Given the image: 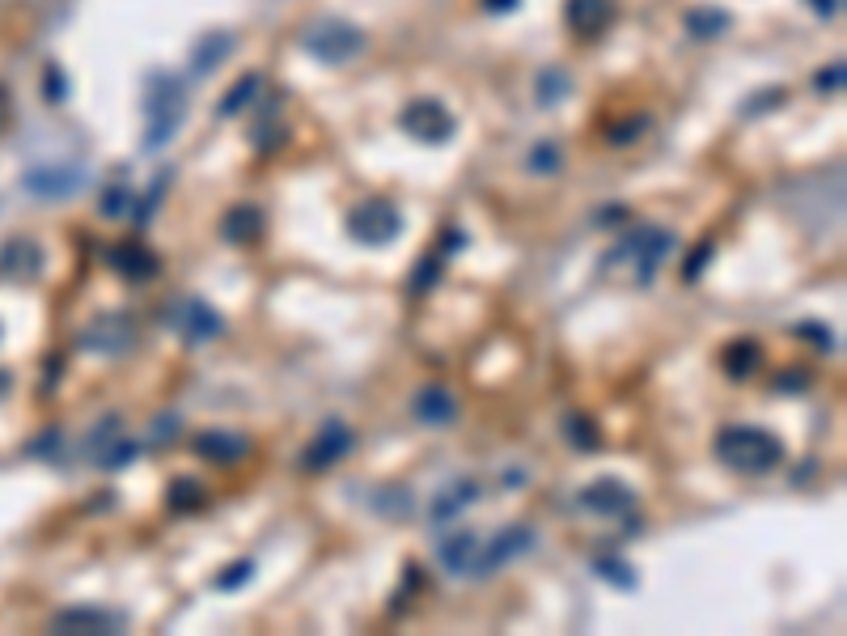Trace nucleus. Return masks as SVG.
Returning <instances> with one entry per match:
<instances>
[{
    "mask_svg": "<svg viewBox=\"0 0 847 636\" xmlns=\"http://www.w3.org/2000/svg\"><path fill=\"white\" fill-rule=\"evenodd\" d=\"M111 268L123 276V280H153L157 276V255L149 251V246H140V242H119L115 251H111Z\"/></svg>",
    "mask_w": 847,
    "mask_h": 636,
    "instance_id": "f3484780",
    "label": "nucleus"
},
{
    "mask_svg": "<svg viewBox=\"0 0 847 636\" xmlns=\"http://www.w3.org/2000/svg\"><path fill=\"white\" fill-rule=\"evenodd\" d=\"M763 361V348L754 344V340H737L725 348V369H729V378H750L754 369H759Z\"/></svg>",
    "mask_w": 847,
    "mask_h": 636,
    "instance_id": "b1692460",
    "label": "nucleus"
},
{
    "mask_svg": "<svg viewBox=\"0 0 847 636\" xmlns=\"http://www.w3.org/2000/svg\"><path fill=\"white\" fill-rule=\"evenodd\" d=\"M81 348L98 352V357H123L136 348V323L132 314H98L94 323L81 331Z\"/></svg>",
    "mask_w": 847,
    "mask_h": 636,
    "instance_id": "423d86ee",
    "label": "nucleus"
},
{
    "mask_svg": "<svg viewBox=\"0 0 847 636\" xmlns=\"http://www.w3.org/2000/svg\"><path fill=\"white\" fill-rule=\"evenodd\" d=\"M301 47L310 51L318 64H348L365 51V34H360L344 17H314L301 30Z\"/></svg>",
    "mask_w": 847,
    "mask_h": 636,
    "instance_id": "7ed1b4c3",
    "label": "nucleus"
},
{
    "mask_svg": "<svg viewBox=\"0 0 847 636\" xmlns=\"http://www.w3.org/2000/svg\"><path fill=\"white\" fill-rule=\"evenodd\" d=\"M259 94H263V77H259V73L238 77V81H233V90H229L221 102H216V119H233V115L242 111V106H250Z\"/></svg>",
    "mask_w": 847,
    "mask_h": 636,
    "instance_id": "5701e85b",
    "label": "nucleus"
},
{
    "mask_svg": "<svg viewBox=\"0 0 847 636\" xmlns=\"http://www.w3.org/2000/svg\"><path fill=\"white\" fill-rule=\"evenodd\" d=\"M178 424H183V420H178L174 412L157 416V420H153V429H149V441H153V446H170V441L178 437Z\"/></svg>",
    "mask_w": 847,
    "mask_h": 636,
    "instance_id": "4c0bfd02",
    "label": "nucleus"
},
{
    "mask_svg": "<svg viewBox=\"0 0 847 636\" xmlns=\"http://www.w3.org/2000/svg\"><path fill=\"white\" fill-rule=\"evenodd\" d=\"M475 552H479V535H475V530H458L454 539L441 543V564L449 573H471L475 569Z\"/></svg>",
    "mask_w": 847,
    "mask_h": 636,
    "instance_id": "4be33fe9",
    "label": "nucleus"
},
{
    "mask_svg": "<svg viewBox=\"0 0 847 636\" xmlns=\"http://www.w3.org/2000/svg\"><path fill=\"white\" fill-rule=\"evenodd\" d=\"M382 492L390 501H377V514H386V518H407L411 514V505H416V501L407 497V488H382Z\"/></svg>",
    "mask_w": 847,
    "mask_h": 636,
    "instance_id": "c9c22d12",
    "label": "nucleus"
},
{
    "mask_svg": "<svg viewBox=\"0 0 847 636\" xmlns=\"http://www.w3.org/2000/svg\"><path fill=\"white\" fill-rule=\"evenodd\" d=\"M615 17V0H568V22L576 34H598Z\"/></svg>",
    "mask_w": 847,
    "mask_h": 636,
    "instance_id": "aec40b11",
    "label": "nucleus"
},
{
    "mask_svg": "<svg viewBox=\"0 0 847 636\" xmlns=\"http://www.w3.org/2000/svg\"><path fill=\"white\" fill-rule=\"evenodd\" d=\"M166 497H170L166 505L174 509V514H183V509H200L204 505V488L195 484V480H174Z\"/></svg>",
    "mask_w": 847,
    "mask_h": 636,
    "instance_id": "7c9ffc66",
    "label": "nucleus"
},
{
    "mask_svg": "<svg viewBox=\"0 0 847 636\" xmlns=\"http://www.w3.org/2000/svg\"><path fill=\"white\" fill-rule=\"evenodd\" d=\"M263 234V212L255 204H233L225 217H221V238L233 246H246Z\"/></svg>",
    "mask_w": 847,
    "mask_h": 636,
    "instance_id": "a211bd4d",
    "label": "nucleus"
},
{
    "mask_svg": "<svg viewBox=\"0 0 847 636\" xmlns=\"http://www.w3.org/2000/svg\"><path fill=\"white\" fill-rule=\"evenodd\" d=\"M568 73H560V68H547L543 77H538V102L543 106H555V102H564L568 98Z\"/></svg>",
    "mask_w": 847,
    "mask_h": 636,
    "instance_id": "2f4dec72",
    "label": "nucleus"
},
{
    "mask_svg": "<svg viewBox=\"0 0 847 636\" xmlns=\"http://www.w3.org/2000/svg\"><path fill=\"white\" fill-rule=\"evenodd\" d=\"M479 501V484L475 480H458V484H449L437 501L428 505V514L437 518V522H449V518H458L466 505H475Z\"/></svg>",
    "mask_w": 847,
    "mask_h": 636,
    "instance_id": "412c9836",
    "label": "nucleus"
},
{
    "mask_svg": "<svg viewBox=\"0 0 847 636\" xmlns=\"http://www.w3.org/2000/svg\"><path fill=\"white\" fill-rule=\"evenodd\" d=\"M564 437L572 441L576 450H598V446H602L598 424H593V416H585V412H572V416L564 420Z\"/></svg>",
    "mask_w": 847,
    "mask_h": 636,
    "instance_id": "bb28decb",
    "label": "nucleus"
},
{
    "mask_svg": "<svg viewBox=\"0 0 847 636\" xmlns=\"http://www.w3.org/2000/svg\"><path fill=\"white\" fill-rule=\"evenodd\" d=\"M352 446H356V433L348 429V424H344V420H327V424L318 429V437L301 450V467H305V471H327V467H335Z\"/></svg>",
    "mask_w": 847,
    "mask_h": 636,
    "instance_id": "9b49d317",
    "label": "nucleus"
},
{
    "mask_svg": "<svg viewBox=\"0 0 847 636\" xmlns=\"http://www.w3.org/2000/svg\"><path fill=\"white\" fill-rule=\"evenodd\" d=\"M0 276L17 280V285H30V280L43 276V246L34 238H9L0 246Z\"/></svg>",
    "mask_w": 847,
    "mask_h": 636,
    "instance_id": "4468645a",
    "label": "nucleus"
},
{
    "mask_svg": "<svg viewBox=\"0 0 847 636\" xmlns=\"http://www.w3.org/2000/svg\"><path fill=\"white\" fill-rule=\"evenodd\" d=\"M729 26H733V17L725 9H691L687 13V30L695 39H720Z\"/></svg>",
    "mask_w": 847,
    "mask_h": 636,
    "instance_id": "a878e982",
    "label": "nucleus"
},
{
    "mask_svg": "<svg viewBox=\"0 0 847 636\" xmlns=\"http://www.w3.org/2000/svg\"><path fill=\"white\" fill-rule=\"evenodd\" d=\"M43 98L47 102H64L68 98V81H64V73L56 64H47V73H43Z\"/></svg>",
    "mask_w": 847,
    "mask_h": 636,
    "instance_id": "58836bf2",
    "label": "nucleus"
},
{
    "mask_svg": "<svg viewBox=\"0 0 847 636\" xmlns=\"http://www.w3.org/2000/svg\"><path fill=\"white\" fill-rule=\"evenodd\" d=\"M526 166H530L534 174H560V170H564V149H560V145H551V140H543V145H534V149H530Z\"/></svg>",
    "mask_w": 847,
    "mask_h": 636,
    "instance_id": "c756f323",
    "label": "nucleus"
},
{
    "mask_svg": "<svg viewBox=\"0 0 847 636\" xmlns=\"http://www.w3.org/2000/svg\"><path fill=\"white\" fill-rule=\"evenodd\" d=\"M89 183V170L81 162H68V166H39L30 170L22 187L30 191L34 200H72L77 191Z\"/></svg>",
    "mask_w": 847,
    "mask_h": 636,
    "instance_id": "6e6552de",
    "label": "nucleus"
},
{
    "mask_svg": "<svg viewBox=\"0 0 847 636\" xmlns=\"http://www.w3.org/2000/svg\"><path fill=\"white\" fill-rule=\"evenodd\" d=\"M411 412H416V420L428 424V429H445V424L458 416V399L449 395L445 386H424L416 403H411Z\"/></svg>",
    "mask_w": 847,
    "mask_h": 636,
    "instance_id": "dca6fc26",
    "label": "nucleus"
},
{
    "mask_svg": "<svg viewBox=\"0 0 847 636\" xmlns=\"http://www.w3.org/2000/svg\"><path fill=\"white\" fill-rule=\"evenodd\" d=\"M644 128H648V119H644V115H636V119H627V128H610L606 136L615 140V145H623V140H636Z\"/></svg>",
    "mask_w": 847,
    "mask_h": 636,
    "instance_id": "37998d69",
    "label": "nucleus"
},
{
    "mask_svg": "<svg viewBox=\"0 0 847 636\" xmlns=\"http://www.w3.org/2000/svg\"><path fill=\"white\" fill-rule=\"evenodd\" d=\"M492 13H509V9H517V0H483Z\"/></svg>",
    "mask_w": 847,
    "mask_h": 636,
    "instance_id": "49530a36",
    "label": "nucleus"
},
{
    "mask_svg": "<svg viewBox=\"0 0 847 636\" xmlns=\"http://www.w3.org/2000/svg\"><path fill=\"white\" fill-rule=\"evenodd\" d=\"M170 327L183 335L187 344H208L225 331V318L216 314L204 297H178V302L170 306Z\"/></svg>",
    "mask_w": 847,
    "mask_h": 636,
    "instance_id": "0eeeda50",
    "label": "nucleus"
},
{
    "mask_svg": "<svg viewBox=\"0 0 847 636\" xmlns=\"http://www.w3.org/2000/svg\"><path fill=\"white\" fill-rule=\"evenodd\" d=\"M593 569V577H602V581H610L615 590H636L640 581H636V569L627 560H619V556H598L589 564Z\"/></svg>",
    "mask_w": 847,
    "mask_h": 636,
    "instance_id": "393cba45",
    "label": "nucleus"
},
{
    "mask_svg": "<svg viewBox=\"0 0 847 636\" xmlns=\"http://www.w3.org/2000/svg\"><path fill=\"white\" fill-rule=\"evenodd\" d=\"M250 577H255V560H233V569L216 573V590H238Z\"/></svg>",
    "mask_w": 847,
    "mask_h": 636,
    "instance_id": "f704fd0d",
    "label": "nucleus"
},
{
    "mask_svg": "<svg viewBox=\"0 0 847 636\" xmlns=\"http://www.w3.org/2000/svg\"><path fill=\"white\" fill-rule=\"evenodd\" d=\"M843 77H847L843 60H835L831 68H822V73H818V94H839L843 90Z\"/></svg>",
    "mask_w": 847,
    "mask_h": 636,
    "instance_id": "a19ab883",
    "label": "nucleus"
},
{
    "mask_svg": "<svg viewBox=\"0 0 847 636\" xmlns=\"http://www.w3.org/2000/svg\"><path fill=\"white\" fill-rule=\"evenodd\" d=\"M399 123H403V128L416 136V140H424V145H445V140L458 132V119L449 115L441 102H432V98L411 102Z\"/></svg>",
    "mask_w": 847,
    "mask_h": 636,
    "instance_id": "9d476101",
    "label": "nucleus"
},
{
    "mask_svg": "<svg viewBox=\"0 0 847 636\" xmlns=\"http://www.w3.org/2000/svg\"><path fill=\"white\" fill-rule=\"evenodd\" d=\"M534 547V530L530 526H504V530H496V539L492 543H479V552H475V577H488V573H496V569H504L509 560H517V556H526Z\"/></svg>",
    "mask_w": 847,
    "mask_h": 636,
    "instance_id": "1a4fd4ad",
    "label": "nucleus"
},
{
    "mask_svg": "<svg viewBox=\"0 0 847 636\" xmlns=\"http://www.w3.org/2000/svg\"><path fill=\"white\" fill-rule=\"evenodd\" d=\"M132 208V191L128 187H106V196H102V217H123V212Z\"/></svg>",
    "mask_w": 847,
    "mask_h": 636,
    "instance_id": "e433bc0d",
    "label": "nucleus"
},
{
    "mask_svg": "<svg viewBox=\"0 0 847 636\" xmlns=\"http://www.w3.org/2000/svg\"><path fill=\"white\" fill-rule=\"evenodd\" d=\"M674 251V234L670 229H653V225H636L615 251L606 255V263H619V259H640V285L657 276V263Z\"/></svg>",
    "mask_w": 847,
    "mask_h": 636,
    "instance_id": "20e7f679",
    "label": "nucleus"
},
{
    "mask_svg": "<svg viewBox=\"0 0 847 636\" xmlns=\"http://www.w3.org/2000/svg\"><path fill=\"white\" fill-rule=\"evenodd\" d=\"M250 140H255V145H259L263 153H272V149L280 145V140H284V128H280L276 119H267V123H259V128H255V136H250Z\"/></svg>",
    "mask_w": 847,
    "mask_h": 636,
    "instance_id": "ea45409f",
    "label": "nucleus"
},
{
    "mask_svg": "<svg viewBox=\"0 0 847 636\" xmlns=\"http://www.w3.org/2000/svg\"><path fill=\"white\" fill-rule=\"evenodd\" d=\"M115 437H123V420L111 412V416H102V420L94 424V433L85 437V454H89V458H98L106 446H111Z\"/></svg>",
    "mask_w": 847,
    "mask_h": 636,
    "instance_id": "c85d7f7f",
    "label": "nucleus"
},
{
    "mask_svg": "<svg viewBox=\"0 0 847 636\" xmlns=\"http://www.w3.org/2000/svg\"><path fill=\"white\" fill-rule=\"evenodd\" d=\"M187 90L183 77L174 73H153L149 77V94H144V115H149V128H144V149H166L178 136L187 119Z\"/></svg>",
    "mask_w": 847,
    "mask_h": 636,
    "instance_id": "f03ea898",
    "label": "nucleus"
},
{
    "mask_svg": "<svg viewBox=\"0 0 847 636\" xmlns=\"http://www.w3.org/2000/svg\"><path fill=\"white\" fill-rule=\"evenodd\" d=\"M166 187H170V170H161V179L144 191V200H140V208H136V229H149V221H153V212H157V204H161V196H166Z\"/></svg>",
    "mask_w": 847,
    "mask_h": 636,
    "instance_id": "473e14b6",
    "label": "nucleus"
},
{
    "mask_svg": "<svg viewBox=\"0 0 847 636\" xmlns=\"http://www.w3.org/2000/svg\"><path fill=\"white\" fill-rule=\"evenodd\" d=\"M809 5L818 9V17H835L839 13V0H809Z\"/></svg>",
    "mask_w": 847,
    "mask_h": 636,
    "instance_id": "a18cd8bd",
    "label": "nucleus"
},
{
    "mask_svg": "<svg viewBox=\"0 0 847 636\" xmlns=\"http://www.w3.org/2000/svg\"><path fill=\"white\" fill-rule=\"evenodd\" d=\"M233 51V34L229 30H208L200 43L191 47V73L195 77H208L212 68H221V60Z\"/></svg>",
    "mask_w": 847,
    "mask_h": 636,
    "instance_id": "6ab92c4d",
    "label": "nucleus"
},
{
    "mask_svg": "<svg viewBox=\"0 0 847 636\" xmlns=\"http://www.w3.org/2000/svg\"><path fill=\"white\" fill-rule=\"evenodd\" d=\"M716 458L729 471L763 475L784 463V441L767 429H754V424H729L716 433Z\"/></svg>",
    "mask_w": 847,
    "mask_h": 636,
    "instance_id": "f257e3e1",
    "label": "nucleus"
},
{
    "mask_svg": "<svg viewBox=\"0 0 847 636\" xmlns=\"http://www.w3.org/2000/svg\"><path fill=\"white\" fill-rule=\"evenodd\" d=\"M123 615L119 611H102V607H68L60 615H51V632H89V636H111V632H123Z\"/></svg>",
    "mask_w": 847,
    "mask_h": 636,
    "instance_id": "ddd939ff",
    "label": "nucleus"
},
{
    "mask_svg": "<svg viewBox=\"0 0 847 636\" xmlns=\"http://www.w3.org/2000/svg\"><path fill=\"white\" fill-rule=\"evenodd\" d=\"M441 268H445V255H428V259L420 263V268L411 272V293H416V297H420V293H428V289L441 280Z\"/></svg>",
    "mask_w": 847,
    "mask_h": 636,
    "instance_id": "72a5a7b5",
    "label": "nucleus"
},
{
    "mask_svg": "<svg viewBox=\"0 0 847 636\" xmlns=\"http://www.w3.org/2000/svg\"><path fill=\"white\" fill-rule=\"evenodd\" d=\"M136 454H140V446H136L132 437H115L111 446H106V450H102V454L94 458V463H98L102 471H123V467H128V463H132Z\"/></svg>",
    "mask_w": 847,
    "mask_h": 636,
    "instance_id": "cd10ccee",
    "label": "nucleus"
},
{
    "mask_svg": "<svg viewBox=\"0 0 847 636\" xmlns=\"http://www.w3.org/2000/svg\"><path fill=\"white\" fill-rule=\"evenodd\" d=\"M348 234L360 246H386L403 234V217L390 200H365L348 212Z\"/></svg>",
    "mask_w": 847,
    "mask_h": 636,
    "instance_id": "39448f33",
    "label": "nucleus"
},
{
    "mask_svg": "<svg viewBox=\"0 0 847 636\" xmlns=\"http://www.w3.org/2000/svg\"><path fill=\"white\" fill-rule=\"evenodd\" d=\"M191 450L200 454L204 463L233 467V463H242V458L250 454V437L233 433V429H204V433H195V437H191Z\"/></svg>",
    "mask_w": 847,
    "mask_h": 636,
    "instance_id": "2eb2a0df",
    "label": "nucleus"
},
{
    "mask_svg": "<svg viewBox=\"0 0 847 636\" xmlns=\"http://www.w3.org/2000/svg\"><path fill=\"white\" fill-rule=\"evenodd\" d=\"M797 331H801V335H809V340H818L822 348H831V335H826V331H818V323H801Z\"/></svg>",
    "mask_w": 847,
    "mask_h": 636,
    "instance_id": "c03bdc74",
    "label": "nucleus"
},
{
    "mask_svg": "<svg viewBox=\"0 0 847 636\" xmlns=\"http://www.w3.org/2000/svg\"><path fill=\"white\" fill-rule=\"evenodd\" d=\"M708 259H712V242H704V246H699V251L687 259V268H682V280H699V276H704Z\"/></svg>",
    "mask_w": 847,
    "mask_h": 636,
    "instance_id": "79ce46f5",
    "label": "nucleus"
},
{
    "mask_svg": "<svg viewBox=\"0 0 847 636\" xmlns=\"http://www.w3.org/2000/svg\"><path fill=\"white\" fill-rule=\"evenodd\" d=\"M632 505H636V492L627 488L623 480H615V475H602V480H593V484L581 488V509L593 514V518H619Z\"/></svg>",
    "mask_w": 847,
    "mask_h": 636,
    "instance_id": "f8f14e48",
    "label": "nucleus"
}]
</instances>
